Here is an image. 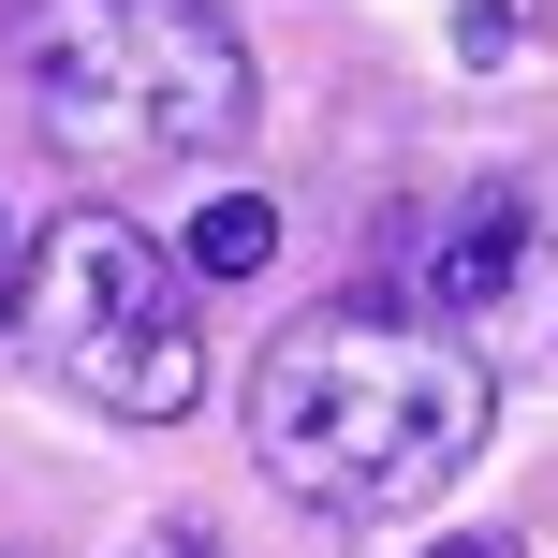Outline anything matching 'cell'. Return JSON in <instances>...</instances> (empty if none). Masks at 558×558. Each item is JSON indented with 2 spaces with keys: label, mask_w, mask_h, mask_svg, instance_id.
I'll return each instance as SVG.
<instances>
[{
  "label": "cell",
  "mask_w": 558,
  "mask_h": 558,
  "mask_svg": "<svg viewBox=\"0 0 558 558\" xmlns=\"http://www.w3.org/2000/svg\"><path fill=\"white\" fill-rule=\"evenodd\" d=\"M0 235H15V221H0Z\"/></svg>",
  "instance_id": "cell-8"
},
{
  "label": "cell",
  "mask_w": 558,
  "mask_h": 558,
  "mask_svg": "<svg viewBox=\"0 0 558 558\" xmlns=\"http://www.w3.org/2000/svg\"><path fill=\"white\" fill-rule=\"evenodd\" d=\"M500 426V383L456 324L397 294H338V308H294L251 367V456L265 485H294L308 514H397L426 485H456Z\"/></svg>",
  "instance_id": "cell-1"
},
{
  "label": "cell",
  "mask_w": 558,
  "mask_h": 558,
  "mask_svg": "<svg viewBox=\"0 0 558 558\" xmlns=\"http://www.w3.org/2000/svg\"><path fill=\"white\" fill-rule=\"evenodd\" d=\"M29 353L59 367V383L88 397V412L118 426H177L206 397V324H192V279L147 221H118V206H74V221L29 251Z\"/></svg>",
  "instance_id": "cell-3"
},
{
  "label": "cell",
  "mask_w": 558,
  "mask_h": 558,
  "mask_svg": "<svg viewBox=\"0 0 558 558\" xmlns=\"http://www.w3.org/2000/svg\"><path fill=\"white\" fill-rule=\"evenodd\" d=\"M15 88H29V133L104 177L251 147V45L206 0H29Z\"/></svg>",
  "instance_id": "cell-2"
},
{
  "label": "cell",
  "mask_w": 558,
  "mask_h": 558,
  "mask_svg": "<svg viewBox=\"0 0 558 558\" xmlns=\"http://www.w3.org/2000/svg\"><path fill=\"white\" fill-rule=\"evenodd\" d=\"M279 265V206L265 192H221L192 235H177V279H265Z\"/></svg>",
  "instance_id": "cell-5"
},
{
  "label": "cell",
  "mask_w": 558,
  "mask_h": 558,
  "mask_svg": "<svg viewBox=\"0 0 558 558\" xmlns=\"http://www.w3.org/2000/svg\"><path fill=\"white\" fill-rule=\"evenodd\" d=\"M133 558H235V544H221V530H206V514H162V530H147Z\"/></svg>",
  "instance_id": "cell-6"
},
{
  "label": "cell",
  "mask_w": 558,
  "mask_h": 558,
  "mask_svg": "<svg viewBox=\"0 0 558 558\" xmlns=\"http://www.w3.org/2000/svg\"><path fill=\"white\" fill-rule=\"evenodd\" d=\"M530 235H544V206L514 192V177L456 192V206H441V235L412 251V294H426V324H471V308H500V294H514V265H530Z\"/></svg>",
  "instance_id": "cell-4"
},
{
  "label": "cell",
  "mask_w": 558,
  "mask_h": 558,
  "mask_svg": "<svg viewBox=\"0 0 558 558\" xmlns=\"http://www.w3.org/2000/svg\"><path fill=\"white\" fill-rule=\"evenodd\" d=\"M426 558H514V544L500 530H456V544H426Z\"/></svg>",
  "instance_id": "cell-7"
}]
</instances>
